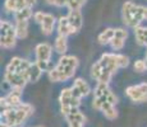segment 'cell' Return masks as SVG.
I'll list each match as a JSON object with an SVG mask.
<instances>
[{
    "mask_svg": "<svg viewBox=\"0 0 147 127\" xmlns=\"http://www.w3.org/2000/svg\"><path fill=\"white\" fill-rule=\"evenodd\" d=\"M133 7H134V3H132V1H125L123 4V21L128 27L137 28V27H140V23L133 18V14H132Z\"/></svg>",
    "mask_w": 147,
    "mask_h": 127,
    "instance_id": "3957f363",
    "label": "cell"
},
{
    "mask_svg": "<svg viewBox=\"0 0 147 127\" xmlns=\"http://www.w3.org/2000/svg\"><path fill=\"white\" fill-rule=\"evenodd\" d=\"M65 118H67L68 123H69V126H73V127H81L86 122V117H84V114L81 113V112L68 114Z\"/></svg>",
    "mask_w": 147,
    "mask_h": 127,
    "instance_id": "30bf717a",
    "label": "cell"
},
{
    "mask_svg": "<svg viewBox=\"0 0 147 127\" xmlns=\"http://www.w3.org/2000/svg\"><path fill=\"white\" fill-rule=\"evenodd\" d=\"M50 5H55V7H67L68 0H46Z\"/></svg>",
    "mask_w": 147,
    "mask_h": 127,
    "instance_id": "d6a6232c",
    "label": "cell"
},
{
    "mask_svg": "<svg viewBox=\"0 0 147 127\" xmlns=\"http://www.w3.org/2000/svg\"><path fill=\"white\" fill-rule=\"evenodd\" d=\"M110 46H111V49L115 50V51L121 50V49H123V46H124V39L114 37V38H113V41L110 42Z\"/></svg>",
    "mask_w": 147,
    "mask_h": 127,
    "instance_id": "f1b7e54d",
    "label": "cell"
},
{
    "mask_svg": "<svg viewBox=\"0 0 147 127\" xmlns=\"http://www.w3.org/2000/svg\"><path fill=\"white\" fill-rule=\"evenodd\" d=\"M37 127H41V126H37Z\"/></svg>",
    "mask_w": 147,
    "mask_h": 127,
    "instance_id": "7bdbcfd3",
    "label": "cell"
},
{
    "mask_svg": "<svg viewBox=\"0 0 147 127\" xmlns=\"http://www.w3.org/2000/svg\"><path fill=\"white\" fill-rule=\"evenodd\" d=\"M146 65H147V53H146Z\"/></svg>",
    "mask_w": 147,
    "mask_h": 127,
    "instance_id": "60d3db41",
    "label": "cell"
},
{
    "mask_svg": "<svg viewBox=\"0 0 147 127\" xmlns=\"http://www.w3.org/2000/svg\"><path fill=\"white\" fill-rule=\"evenodd\" d=\"M4 79L12 88H18V89H23L26 86V84L28 83V80L24 76H22L18 72H9L5 71Z\"/></svg>",
    "mask_w": 147,
    "mask_h": 127,
    "instance_id": "6da1fadb",
    "label": "cell"
},
{
    "mask_svg": "<svg viewBox=\"0 0 147 127\" xmlns=\"http://www.w3.org/2000/svg\"><path fill=\"white\" fill-rule=\"evenodd\" d=\"M0 31H1V37H17L16 27H13L12 23L8 21L0 22Z\"/></svg>",
    "mask_w": 147,
    "mask_h": 127,
    "instance_id": "7c38bea8",
    "label": "cell"
},
{
    "mask_svg": "<svg viewBox=\"0 0 147 127\" xmlns=\"http://www.w3.org/2000/svg\"><path fill=\"white\" fill-rule=\"evenodd\" d=\"M32 17V10L31 8H24V9L19 10L14 14L16 22H28V19Z\"/></svg>",
    "mask_w": 147,
    "mask_h": 127,
    "instance_id": "ffe728a7",
    "label": "cell"
},
{
    "mask_svg": "<svg viewBox=\"0 0 147 127\" xmlns=\"http://www.w3.org/2000/svg\"><path fill=\"white\" fill-rule=\"evenodd\" d=\"M16 35L17 38L23 39L28 35V22H16Z\"/></svg>",
    "mask_w": 147,
    "mask_h": 127,
    "instance_id": "e0dca14e",
    "label": "cell"
},
{
    "mask_svg": "<svg viewBox=\"0 0 147 127\" xmlns=\"http://www.w3.org/2000/svg\"><path fill=\"white\" fill-rule=\"evenodd\" d=\"M36 60L37 61H50L53 53V47L49 43L44 42L36 46Z\"/></svg>",
    "mask_w": 147,
    "mask_h": 127,
    "instance_id": "277c9868",
    "label": "cell"
},
{
    "mask_svg": "<svg viewBox=\"0 0 147 127\" xmlns=\"http://www.w3.org/2000/svg\"><path fill=\"white\" fill-rule=\"evenodd\" d=\"M54 49L60 55H65L67 52V49H68V41H67V37L64 36H58L55 39V43H54Z\"/></svg>",
    "mask_w": 147,
    "mask_h": 127,
    "instance_id": "9a60e30c",
    "label": "cell"
},
{
    "mask_svg": "<svg viewBox=\"0 0 147 127\" xmlns=\"http://www.w3.org/2000/svg\"><path fill=\"white\" fill-rule=\"evenodd\" d=\"M146 69H147L146 61H143V60H137V61L134 63V70H136L137 72H143Z\"/></svg>",
    "mask_w": 147,
    "mask_h": 127,
    "instance_id": "4dcf8cb0",
    "label": "cell"
},
{
    "mask_svg": "<svg viewBox=\"0 0 147 127\" xmlns=\"http://www.w3.org/2000/svg\"><path fill=\"white\" fill-rule=\"evenodd\" d=\"M141 9H142L143 21H145V19H147V7H143V5H141Z\"/></svg>",
    "mask_w": 147,
    "mask_h": 127,
    "instance_id": "74e56055",
    "label": "cell"
},
{
    "mask_svg": "<svg viewBox=\"0 0 147 127\" xmlns=\"http://www.w3.org/2000/svg\"><path fill=\"white\" fill-rule=\"evenodd\" d=\"M49 79L51 81H65L69 78H68L63 71H60V70H58L55 67V69H53L51 71H49Z\"/></svg>",
    "mask_w": 147,
    "mask_h": 127,
    "instance_id": "603a6c76",
    "label": "cell"
},
{
    "mask_svg": "<svg viewBox=\"0 0 147 127\" xmlns=\"http://www.w3.org/2000/svg\"><path fill=\"white\" fill-rule=\"evenodd\" d=\"M78 65H80V60H78L76 56H61L58 61V65L56 66H60V67H64V66H69V67H74L77 69Z\"/></svg>",
    "mask_w": 147,
    "mask_h": 127,
    "instance_id": "8fae6325",
    "label": "cell"
},
{
    "mask_svg": "<svg viewBox=\"0 0 147 127\" xmlns=\"http://www.w3.org/2000/svg\"><path fill=\"white\" fill-rule=\"evenodd\" d=\"M22 61H23V59L13 57L12 60H10V63L8 64V66H7V71H9V72H17V71H18V69L21 67Z\"/></svg>",
    "mask_w": 147,
    "mask_h": 127,
    "instance_id": "cb8c5ba5",
    "label": "cell"
},
{
    "mask_svg": "<svg viewBox=\"0 0 147 127\" xmlns=\"http://www.w3.org/2000/svg\"><path fill=\"white\" fill-rule=\"evenodd\" d=\"M68 21H69L70 25L76 28L77 31H80L83 24V18H82L81 10H69V14L67 15Z\"/></svg>",
    "mask_w": 147,
    "mask_h": 127,
    "instance_id": "52a82bcc",
    "label": "cell"
},
{
    "mask_svg": "<svg viewBox=\"0 0 147 127\" xmlns=\"http://www.w3.org/2000/svg\"><path fill=\"white\" fill-rule=\"evenodd\" d=\"M0 41L3 49H13L17 43V37H1Z\"/></svg>",
    "mask_w": 147,
    "mask_h": 127,
    "instance_id": "484cf974",
    "label": "cell"
},
{
    "mask_svg": "<svg viewBox=\"0 0 147 127\" xmlns=\"http://www.w3.org/2000/svg\"><path fill=\"white\" fill-rule=\"evenodd\" d=\"M101 111H102L104 116L107 120H115L118 117V111L115 109V107L113 104L107 103V102H104L102 107H101Z\"/></svg>",
    "mask_w": 147,
    "mask_h": 127,
    "instance_id": "2e32d148",
    "label": "cell"
},
{
    "mask_svg": "<svg viewBox=\"0 0 147 127\" xmlns=\"http://www.w3.org/2000/svg\"><path fill=\"white\" fill-rule=\"evenodd\" d=\"M111 93V90L109 89V86H107V84H101L98 83L97 86L95 88L94 90V98H100V99H102L104 102H106V98L107 95Z\"/></svg>",
    "mask_w": 147,
    "mask_h": 127,
    "instance_id": "4fadbf2b",
    "label": "cell"
},
{
    "mask_svg": "<svg viewBox=\"0 0 147 127\" xmlns=\"http://www.w3.org/2000/svg\"><path fill=\"white\" fill-rule=\"evenodd\" d=\"M4 8L8 12H18V8H17V0H5L4 3Z\"/></svg>",
    "mask_w": 147,
    "mask_h": 127,
    "instance_id": "4316f807",
    "label": "cell"
},
{
    "mask_svg": "<svg viewBox=\"0 0 147 127\" xmlns=\"http://www.w3.org/2000/svg\"><path fill=\"white\" fill-rule=\"evenodd\" d=\"M101 74H102V65H101L100 61H96V63L91 66V75L94 79L98 80V78H100Z\"/></svg>",
    "mask_w": 147,
    "mask_h": 127,
    "instance_id": "d4e9b609",
    "label": "cell"
},
{
    "mask_svg": "<svg viewBox=\"0 0 147 127\" xmlns=\"http://www.w3.org/2000/svg\"><path fill=\"white\" fill-rule=\"evenodd\" d=\"M125 93L133 102H147L145 94L142 93L140 85H131L125 89Z\"/></svg>",
    "mask_w": 147,
    "mask_h": 127,
    "instance_id": "8992f818",
    "label": "cell"
},
{
    "mask_svg": "<svg viewBox=\"0 0 147 127\" xmlns=\"http://www.w3.org/2000/svg\"><path fill=\"white\" fill-rule=\"evenodd\" d=\"M134 36H136V39L140 45H146V41H147V28H143V27H137L134 28Z\"/></svg>",
    "mask_w": 147,
    "mask_h": 127,
    "instance_id": "7402d4cb",
    "label": "cell"
},
{
    "mask_svg": "<svg viewBox=\"0 0 147 127\" xmlns=\"http://www.w3.org/2000/svg\"><path fill=\"white\" fill-rule=\"evenodd\" d=\"M73 95H72V89L65 88L61 90L60 97H59V102H60V106H70V100H72Z\"/></svg>",
    "mask_w": 147,
    "mask_h": 127,
    "instance_id": "44dd1931",
    "label": "cell"
},
{
    "mask_svg": "<svg viewBox=\"0 0 147 127\" xmlns=\"http://www.w3.org/2000/svg\"><path fill=\"white\" fill-rule=\"evenodd\" d=\"M0 127H10L9 125H7L5 122H1V125H0Z\"/></svg>",
    "mask_w": 147,
    "mask_h": 127,
    "instance_id": "ab89813d",
    "label": "cell"
},
{
    "mask_svg": "<svg viewBox=\"0 0 147 127\" xmlns=\"http://www.w3.org/2000/svg\"><path fill=\"white\" fill-rule=\"evenodd\" d=\"M138 85H140L141 90H142V93L145 94V97L147 99V83H141V84H138Z\"/></svg>",
    "mask_w": 147,
    "mask_h": 127,
    "instance_id": "8d00e7d4",
    "label": "cell"
},
{
    "mask_svg": "<svg viewBox=\"0 0 147 127\" xmlns=\"http://www.w3.org/2000/svg\"><path fill=\"white\" fill-rule=\"evenodd\" d=\"M117 60H118L119 67H127L129 65V59H128V56H125V55L117 53Z\"/></svg>",
    "mask_w": 147,
    "mask_h": 127,
    "instance_id": "f546056e",
    "label": "cell"
},
{
    "mask_svg": "<svg viewBox=\"0 0 147 127\" xmlns=\"http://www.w3.org/2000/svg\"><path fill=\"white\" fill-rule=\"evenodd\" d=\"M76 32H78L73 25H70L69 21H68L67 17H61L58 22V33L59 36H64V37H68L69 35H74Z\"/></svg>",
    "mask_w": 147,
    "mask_h": 127,
    "instance_id": "5b68a950",
    "label": "cell"
},
{
    "mask_svg": "<svg viewBox=\"0 0 147 127\" xmlns=\"http://www.w3.org/2000/svg\"><path fill=\"white\" fill-rule=\"evenodd\" d=\"M69 127H73V126H69ZM81 127H83V126H81Z\"/></svg>",
    "mask_w": 147,
    "mask_h": 127,
    "instance_id": "b9f144b4",
    "label": "cell"
},
{
    "mask_svg": "<svg viewBox=\"0 0 147 127\" xmlns=\"http://www.w3.org/2000/svg\"><path fill=\"white\" fill-rule=\"evenodd\" d=\"M7 100H8V104H9L10 108H16L18 107L19 104L22 103L21 102V98H22V89H18V88H13V90L7 95Z\"/></svg>",
    "mask_w": 147,
    "mask_h": 127,
    "instance_id": "ba28073f",
    "label": "cell"
},
{
    "mask_svg": "<svg viewBox=\"0 0 147 127\" xmlns=\"http://www.w3.org/2000/svg\"><path fill=\"white\" fill-rule=\"evenodd\" d=\"M36 64H37V66L40 67L42 71H51L53 69H55V67H53V64L50 63V61H37L36 60Z\"/></svg>",
    "mask_w": 147,
    "mask_h": 127,
    "instance_id": "83f0119b",
    "label": "cell"
},
{
    "mask_svg": "<svg viewBox=\"0 0 147 127\" xmlns=\"http://www.w3.org/2000/svg\"><path fill=\"white\" fill-rule=\"evenodd\" d=\"M98 61H100L101 65H102V69L110 71L111 74H114V72L119 69V65H118V60H117V55H115V53H104Z\"/></svg>",
    "mask_w": 147,
    "mask_h": 127,
    "instance_id": "7a4b0ae2",
    "label": "cell"
},
{
    "mask_svg": "<svg viewBox=\"0 0 147 127\" xmlns=\"http://www.w3.org/2000/svg\"><path fill=\"white\" fill-rule=\"evenodd\" d=\"M115 37L117 38H120V39H125L128 37V32L123 28H117L115 29Z\"/></svg>",
    "mask_w": 147,
    "mask_h": 127,
    "instance_id": "1f68e13d",
    "label": "cell"
},
{
    "mask_svg": "<svg viewBox=\"0 0 147 127\" xmlns=\"http://www.w3.org/2000/svg\"><path fill=\"white\" fill-rule=\"evenodd\" d=\"M45 15H46V13H44V12H36L33 14V19H35L37 23L42 24V22H44V19H45Z\"/></svg>",
    "mask_w": 147,
    "mask_h": 127,
    "instance_id": "836d02e7",
    "label": "cell"
},
{
    "mask_svg": "<svg viewBox=\"0 0 147 127\" xmlns=\"http://www.w3.org/2000/svg\"><path fill=\"white\" fill-rule=\"evenodd\" d=\"M104 104V100L100 99V98H94V103H92V107H94L95 109H100L101 111V107H102Z\"/></svg>",
    "mask_w": 147,
    "mask_h": 127,
    "instance_id": "e575fe53",
    "label": "cell"
},
{
    "mask_svg": "<svg viewBox=\"0 0 147 127\" xmlns=\"http://www.w3.org/2000/svg\"><path fill=\"white\" fill-rule=\"evenodd\" d=\"M114 37H115V29H113V28H105L98 35V42L101 45H107L113 41Z\"/></svg>",
    "mask_w": 147,
    "mask_h": 127,
    "instance_id": "5bb4252c",
    "label": "cell"
},
{
    "mask_svg": "<svg viewBox=\"0 0 147 127\" xmlns=\"http://www.w3.org/2000/svg\"><path fill=\"white\" fill-rule=\"evenodd\" d=\"M55 17L53 15V14H49L46 13V15H45V19L44 22H42L41 24V29H42V33L46 36L51 35L53 31H54V25H55Z\"/></svg>",
    "mask_w": 147,
    "mask_h": 127,
    "instance_id": "9c48e42d",
    "label": "cell"
},
{
    "mask_svg": "<svg viewBox=\"0 0 147 127\" xmlns=\"http://www.w3.org/2000/svg\"><path fill=\"white\" fill-rule=\"evenodd\" d=\"M70 89H72V95H73V97H74V98H78V99H81V98L83 97V95H82V93L80 92V89H78V88H76L74 85H73Z\"/></svg>",
    "mask_w": 147,
    "mask_h": 127,
    "instance_id": "d590c367",
    "label": "cell"
},
{
    "mask_svg": "<svg viewBox=\"0 0 147 127\" xmlns=\"http://www.w3.org/2000/svg\"><path fill=\"white\" fill-rule=\"evenodd\" d=\"M74 86L80 89V92L82 93V95H83V97L88 95L90 92H91V88H90V85L87 84V81H84L82 78H77V79H76V80H74Z\"/></svg>",
    "mask_w": 147,
    "mask_h": 127,
    "instance_id": "d6986e66",
    "label": "cell"
},
{
    "mask_svg": "<svg viewBox=\"0 0 147 127\" xmlns=\"http://www.w3.org/2000/svg\"><path fill=\"white\" fill-rule=\"evenodd\" d=\"M35 4H36V0H27V5H28V8H32Z\"/></svg>",
    "mask_w": 147,
    "mask_h": 127,
    "instance_id": "f35d334b",
    "label": "cell"
},
{
    "mask_svg": "<svg viewBox=\"0 0 147 127\" xmlns=\"http://www.w3.org/2000/svg\"><path fill=\"white\" fill-rule=\"evenodd\" d=\"M41 74H42V70L37 66V64L33 63L32 65H31L30 70H28V81H31V83H36V81L41 78Z\"/></svg>",
    "mask_w": 147,
    "mask_h": 127,
    "instance_id": "ac0fdd59",
    "label": "cell"
}]
</instances>
